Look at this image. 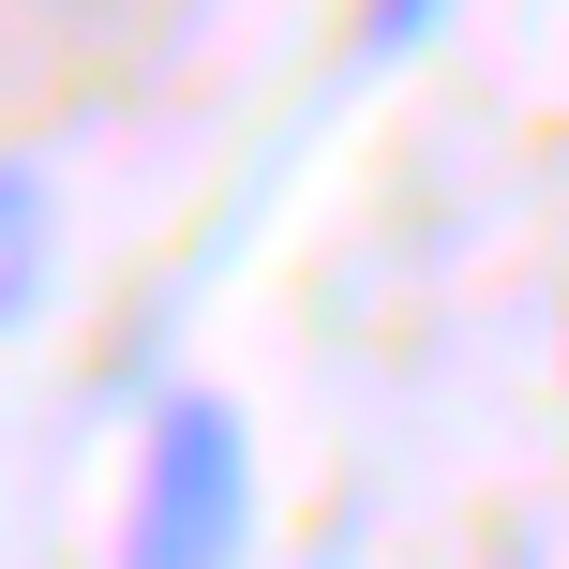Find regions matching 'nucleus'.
I'll use <instances>...</instances> for the list:
<instances>
[{
    "instance_id": "1",
    "label": "nucleus",
    "mask_w": 569,
    "mask_h": 569,
    "mask_svg": "<svg viewBox=\"0 0 569 569\" xmlns=\"http://www.w3.org/2000/svg\"><path fill=\"white\" fill-rule=\"evenodd\" d=\"M256 555V435L226 390H166L136 450V510H120V569H240Z\"/></svg>"
},
{
    "instance_id": "2",
    "label": "nucleus",
    "mask_w": 569,
    "mask_h": 569,
    "mask_svg": "<svg viewBox=\"0 0 569 569\" xmlns=\"http://www.w3.org/2000/svg\"><path fill=\"white\" fill-rule=\"evenodd\" d=\"M46 300V166H16V315Z\"/></svg>"
},
{
    "instance_id": "3",
    "label": "nucleus",
    "mask_w": 569,
    "mask_h": 569,
    "mask_svg": "<svg viewBox=\"0 0 569 569\" xmlns=\"http://www.w3.org/2000/svg\"><path fill=\"white\" fill-rule=\"evenodd\" d=\"M420 30H450V0H360V46H375V60H405Z\"/></svg>"
},
{
    "instance_id": "4",
    "label": "nucleus",
    "mask_w": 569,
    "mask_h": 569,
    "mask_svg": "<svg viewBox=\"0 0 569 569\" xmlns=\"http://www.w3.org/2000/svg\"><path fill=\"white\" fill-rule=\"evenodd\" d=\"M495 569H555V555H540V540H495Z\"/></svg>"
}]
</instances>
